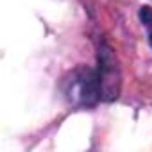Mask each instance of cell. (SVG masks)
<instances>
[{
    "label": "cell",
    "instance_id": "cell-1",
    "mask_svg": "<svg viewBox=\"0 0 152 152\" xmlns=\"http://www.w3.org/2000/svg\"><path fill=\"white\" fill-rule=\"evenodd\" d=\"M68 84L70 88L66 95H70L73 102H77L81 106H93L99 99H102L97 72L90 68H77L72 73V81Z\"/></svg>",
    "mask_w": 152,
    "mask_h": 152
},
{
    "label": "cell",
    "instance_id": "cell-2",
    "mask_svg": "<svg viewBox=\"0 0 152 152\" xmlns=\"http://www.w3.org/2000/svg\"><path fill=\"white\" fill-rule=\"evenodd\" d=\"M97 77L100 86V97L104 100H115L120 93V68L113 50L106 45H102L99 50Z\"/></svg>",
    "mask_w": 152,
    "mask_h": 152
},
{
    "label": "cell",
    "instance_id": "cell-3",
    "mask_svg": "<svg viewBox=\"0 0 152 152\" xmlns=\"http://www.w3.org/2000/svg\"><path fill=\"white\" fill-rule=\"evenodd\" d=\"M140 18H141V22H143L145 29H147L148 41H150V45H152V9H150V7H141Z\"/></svg>",
    "mask_w": 152,
    "mask_h": 152
}]
</instances>
